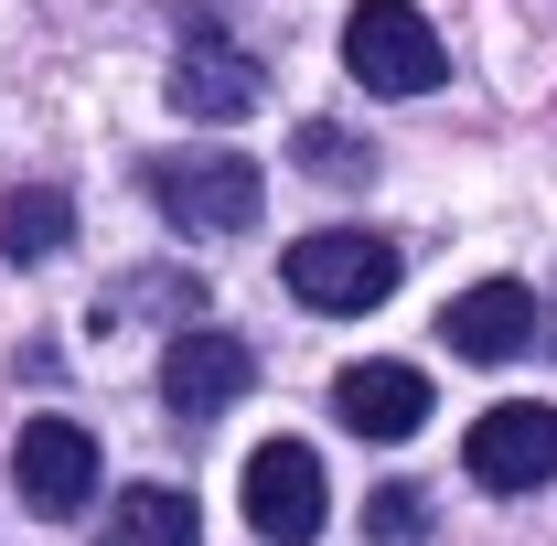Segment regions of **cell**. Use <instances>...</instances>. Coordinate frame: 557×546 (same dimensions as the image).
Masks as SVG:
<instances>
[{
  "label": "cell",
  "mask_w": 557,
  "mask_h": 546,
  "mask_svg": "<svg viewBox=\"0 0 557 546\" xmlns=\"http://www.w3.org/2000/svg\"><path fill=\"white\" fill-rule=\"evenodd\" d=\"M397 236H375V225H311L289 258H278V278H289V300L300 311H375L386 289H397Z\"/></svg>",
  "instance_id": "1"
},
{
  "label": "cell",
  "mask_w": 557,
  "mask_h": 546,
  "mask_svg": "<svg viewBox=\"0 0 557 546\" xmlns=\"http://www.w3.org/2000/svg\"><path fill=\"white\" fill-rule=\"evenodd\" d=\"M150 204L172 214L183 236H236V225H258L269 183L236 150H172V161H150Z\"/></svg>",
  "instance_id": "2"
},
{
  "label": "cell",
  "mask_w": 557,
  "mask_h": 546,
  "mask_svg": "<svg viewBox=\"0 0 557 546\" xmlns=\"http://www.w3.org/2000/svg\"><path fill=\"white\" fill-rule=\"evenodd\" d=\"M344 65H354V86H375V97H429V86L450 75V54H440V33L418 22L408 0H354Z\"/></svg>",
  "instance_id": "3"
},
{
  "label": "cell",
  "mask_w": 557,
  "mask_h": 546,
  "mask_svg": "<svg viewBox=\"0 0 557 546\" xmlns=\"http://www.w3.org/2000/svg\"><path fill=\"white\" fill-rule=\"evenodd\" d=\"M322 504H333L322 450L311 439H258V461H247V525L269 546H311L322 536Z\"/></svg>",
  "instance_id": "4"
},
{
  "label": "cell",
  "mask_w": 557,
  "mask_h": 546,
  "mask_svg": "<svg viewBox=\"0 0 557 546\" xmlns=\"http://www.w3.org/2000/svg\"><path fill=\"white\" fill-rule=\"evenodd\" d=\"M11 482H22L33 514H75V504L97 493V429L65 418V408L22 418V439H11Z\"/></svg>",
  "instance_id": "5"
},
{
  "label": "cell",
  "mask_w": 557,
  "mask_h": 546,
  "mask_svg": "<svg viewBox=\"0 0 557 546\" xmlns=\"http://www.w3.org/2000/svg\"><path fill=\"white\" fill-rule=\"evenodd\" d=\"M461 472L483 482V493H536V482H557V408L515 397V408L472 418V439H461Z\"/></svg>",
  "instance_id": "6"
},
{
  "label": "cell",
  "mask_w": 557,
  "mask_h": 546,
  "mask_svg": "<svg viewBox=\"0 0 557 546\" xmlns=\"http://www.w3.org/2000/svg\"><path fill=\"white\" fill-rule=\"evenodd\" d=\"M247 375H258L247 333L194 322V333H172V353H161V408H172V418H225L236 397H247Z\"/></svg>",
  "instance_id": "7"
},
{
  "label": "cell",
  "mask_w": 557,
  "mask_h": 546,
  "mask_svg": "<svg viewBox=\"0 0 557 546\" xmlns=\"http://www.w3.org/2000/svg\"><path fill=\"white\" fill-rule=\"evenodd\" d=\"M440 333L461 364H515L525 343H536V289L525 278H483V289H461L450 311H440Z\"/></svg>",
  "instance_id": "8"
},
{
  "label": "cell",
  "mask_w": 557,
  "mask_h": 546,
  "mask_svg": "<svg viewBox=\"0 0 557 546\" xmlns=\"http://www.w3.org/2000/svg\"><path fill=\"white\" fill-rule=\"evenodd\" d=\"M333 418H344L354 439H418L429 429V375L418 364H344Z\"/></svg>",
  "instance_id": "9"
},
{
  "label": "cell",
  "mask_w": 557,
  "mask_h": 546,
  "mask_svg": "<svg viewBox=\"0 0 557 546\" xmlns=\"http://www.w3.org/2000/svg\"><path fill=\"white\" fill-rule=\"evenodd\" d=\"M172 108L183 119H247L258 108V65L236 54V44H183V65H172Z\"/></svg>",
  "instance_id": "10"
},
{
  "label": "cell",
  "mask_w": 557,
  "mask_h": 546,
  "mask_svg": "<svg viewBox=\"0 0 557 546\" xmlns=\"http://www.w3.org/2000/svg\"><path fill=\"white\" fill-rule=\"evenodd\" d=\"M97 546H205V525H194V493H172V482H139V493H119V514L97 525Z\"/></svg>",
  "instance_id": "11"
},
{
  "label": "cell",
  "mask_w": 557,
  "mask_h": 546,
  "mask_svg": "<svg viewBox=\"0 0 557 546\" xmlns=\"http://www.w3.org/2000/svg\"><path fill=\"white\" fill-rule=\"evenodd\" d=\"M65 236H75V204L54 194V183H33V194L0 204V258H11V269H44Z\"/></svg>",
  "instance_id": "12"
},
{
  "label": "cell",
  "mask_w": 557,
  "mask_h": 546,
  "mask_svg": "<svg viewBox=\"0 0 557 546\" xmlns=\"http://www.w3.org/2000/svg\"><path fill=\"white\" fill-rule=\"evenodd\" d=\"M289 161H300L311 183H375V150H364L354 129H333V119H311V129L289 139Z\"/></svg>",
  "instance_id": "13"
},
{
  "label": "cell",
  "mask_w": 557,
  "mask_h": 546,
  "mask_svg": "<svg viewBox=\"0 0 557 546\" xmlns=\"http://www.w3.org/2000/svg\"><path fill=\"white\" fill-rule=\"evenodd\" d=\"M364 536H375V546H418V536H429V493H418V482L364 493Z\"/></svg>",
  "instance_id": "14"
}]
</instances>
